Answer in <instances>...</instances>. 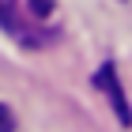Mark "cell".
Instances as JSON below:
<instances>
[{
  "instance_id": "obj_1",
  "label": "cell",
  "mask_w": 132,
  "mask_h": 132,
  "mask_svg": "<svg viewBox=\"0 0 132 132\" xmlns=\"http://www.w3.org/2000/svg\"><path fill=\"white\" fill-rule=\"evenodd\" d=\"M0 27H4L11 38L27 42V45H38V34H30V27L19 19V8H15V0H0Z\"/></svg>"
},
{
  "instance_id": "obj_2",
  "label": "cell",
  "mask_w": 132,
  "mask_h": 132,
  "mask_svg": "<svg viewBox=\"0 0 132 132\" xmlns=\"http://www.w3.org/2000/svg\"><path fill=\"white\" fill-rule=\"evenodd\" d=\"M30 11L38 15V19H45V15L53 11V0H30Z\"/></svg>"
},
{
  "instance_id": "obj_3",
  "label": "cell",
  "mask_w": 132,
  "mask_h": 132,
  "mask_svg": "<svg viewBox=\"0 0 132 132\" xmlns=\"http://www.w3.org/2000/svg\"><path fill=\"white\" fill-rule=\"evenodd\" d=\"M0 132H11V113H8V106H0Z\"/></svg>"
}]
</instances>
